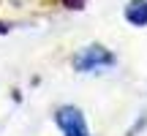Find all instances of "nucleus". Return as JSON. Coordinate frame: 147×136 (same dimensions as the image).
Masks as SVG:
<instances>
[{
	"label": "nucleus",
	"instance_id": "f257e3e1",
	"mask_svg": "<svg viewBox=\"0 0 147 136\" xmlns=\"http://www.w3.org/2000/svg\"><path fill=\"white\" fill-rule=\"evenodd\" d=\"M112 65H115V55L109 49H104L101 44H90V46L79 49V55L74 57V68L79 73H98Z\"/></svg>",
	"mask_w": 147,
	"mask_h": 136
},
{
	"label": "nucleus",
	"instance_id": "f03ea898",
	"mask_svg": "<svg viewBox=\"0 0 147 136\" xmlns=\"http://www.w3.org/2000/svg\"><path fill=\"white\" fill-rule=\"evenodd\" d=\"M55 120H57L63 136H90L87 123H84V114L76 109V106H60L57 114H55Z\"/></svg>",
	"mask_w": 147,
	"mask_h": 136
},
{
	"label": "nucleus",
	"instance_id": "7ed1b4c3",
	"mask_svg": "<svg viewBox=\"0 0 147 136\" xmlns=\"http://www.w3.org/2000/svg\"><path fill=\"white\" fill-rule=\"evenodd\" d=\"M125 19L136 27L147 25V0H131L125 8Z\"/></svg>",
	"mask_w": 147,
	"mask_h": 136
},
{
	"label": "nucleus",
	"instance_id": "20e7f679",
	"mask_svg": "<svg viewBox=\"0 0 147 136\" xmlns=\"http://www.w3.org/2000/svg\"><path fill=\"white\" fill-rule=\"evenodd\" d=\"M5 30H8V27H5V25H3V22H0V33H5Z\"/></svg>",
	"mask_w": 147,
	"mask_h": 136
}]
</instances>
